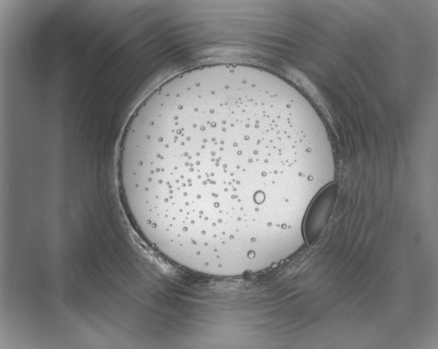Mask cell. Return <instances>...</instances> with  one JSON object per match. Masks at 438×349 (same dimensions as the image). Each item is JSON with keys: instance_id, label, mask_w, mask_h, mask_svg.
<instances>
[{"instance_id": "1", "label": "cell", "mask_w": 438, "mask_h": 349, "mask_svg": "<svg viewBox=\"0 0 438 349\" xmlns=\"http://www.w3.org/2000/svg\"><path fill=\"white\" fill-rule=\"evenodd\" d=\"M119 177L137 231L189 269L231 272L269 256L286 194L319 190L311 136L277 92L236 79L169 91L134 119Z\"/></svg>"}, {"instance_id": "2", "label": "cell", "mask_w": 438, "mask_h": 349, "mask_svg": "<svg viewBox=\"0 0 438 349\" xmlns=\"http://www.w3.org/2000/svg\"><path fill=\"white\" fill-rule=\"evenodd\" d=\"M337 193L338 185L331 183L322 188L310 202L303 222V235L307 242H313L321 234L333 209Z\"/></svg>"}]
</instances>
